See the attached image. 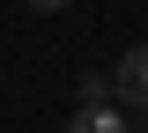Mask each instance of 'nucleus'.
<instances>
[{
	"label": "nucleus",
	"instance_id": "2",
	"mask_svg": "<svg viewBox=\"0 0 148 133\" xmlns=\"http://www.w3.org/2000/svg\"><path fill=\"white\" fill-rule=\"evenodd\" d=\"M67 133H133V118L119 111V104H74Z\"/></svg>",
	"mask_w": 148,
	"mask_h": 133
},
{
	"label": "nucleus",
	"instance_id": "1",
	"mask_svg": "<svg viewBox=\"0 0 148 133\" xmlns=\"http://www.w3.org/2000/svg\"><path fill=\"white\" fill-rule=\"evenodd\" d=\"M111 81H119V104L148 111V44H126V59L111 67Z\"/></svg>",
	"mask_w": 148,
	"mask_h": 133
},
{
	"label": "nucleus",
	"instance_id": "4",
	"mask_svg": "<svg viewBox=\"0 0 148 133\" xmlns=\"http://www.w3.org/2000/svg\"><path fill=\"white\" fill-rule=\"evenodd\" d=\"M30 8H45V15H52V8H67V0H30Z\"/></svg>",
	"mask_w": 148,
	"mask_h": 133
},
{
	"label": "nucleus",
	"instance_id": "3",
	"mask_svg": "<svg viewBox=\"0 0 148 133\" xmlns=\"http://www.w3.org/2000/svg\"><path fill=\"white\" fill-rule=\"evenodd\" d=\"M82 104H119V81L111 74H82Z\"/></svg>",
	"mask_w": 148,
	"mask_h": 133
}]
</instances>
